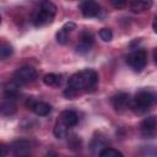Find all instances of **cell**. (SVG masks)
I'll list each match as a JSON object with an SVG mask.
<instances>
[{
	"instance_id": "16",
	"label": "cell",
	"mask_w": 157,
	"mask_h": 157,
	"mask_svg": "<svg viewBox=\"0 0 157 157\" xmlns=\"http://www.w3.org/2000/svg\"><path fill=\"white\" fill-rule=\"evenodd\" d=\"M108 147L107 146V140L103 136H96L93 137V140L91 141V150L94 153H99L103 148Z\"/></svg>"
},
{
	"instance_id": "21",
	"label": "cell",
	"mask_w": 157,
	"mask_h": 157,
	"mask_svg": "<svg viewBox=\"0 0 157 157\" xmlns=\"http://www.w3.org/2000/svg\"><path fill=\"white\" fill-rule=\"evenodd\" d=\"M99 37H101V39L104 40V42H110L112 38H113V32H112V29H109V28H102V29L99 31Z\"/></svg>"
},
{
	"instance_id": "4",
	"label": "cell",
	"mask_w": 157,
	"mask_h": 157,
	"mask_svg": "<svg viewBox=\"0 0 157 157\" xmlns=\"http://www.w3.org/2000/svg\"><path fill=\"white\" fill-rule=\"evenodd\" d=\"M126 63L128 65L135 71V72H141L147 63V53L145 49H137L129 54L126 56Z\"/></svg>"
},
{
	"instance_id": "6",
	"label": "cell",
	"mask_w": 157,
	"mask_h": 157,
	"mask_svg": "<svg viewBox=\"0 0 157 157\" xmlns=\"http://www.w3.org/2000/svg\"><path fill=\"white\" fill-rule=\"evenodd\" d=\"M80 10L81 13L87 18L97 17L101 13V6L96 0H83L80 5Z\"/></svg>"
},
{
	"instance_id": "23",
	"label": "cell",
	"mask_w": 157,
	"mask_h": 157,
	"mask_svg": "<svg viewBox=\"0 0 157 157\" xmlns=\"http://www.w3.org/2000/svg\"><path fill=\"white\" fill-rule=\"evenodd\" d=\"M67 36H69V33H66L64 29L60 28V29L56 32V42L60 43V44L66 43V40H67Z\"/></svg>"
},
{
	"instance_id": "5",
	"label": "cell",
	"mask_w": 157,
	"mask_h": 157,
	"mask_svg": "<svg viewBox=\"0 0 157 157\" xmlns=\"http://www.w3.org/2000/svg\"><path fill=\"white\" fill-rule=\"evenodd\" d=\"M37 78V71L32 66H22L17 69L12 75V81L18 86L33 82Z\"/></svg>"
},
{
	"instance_id": "13",
	"label": "cell",
	"mask_w": 157,
	"mask_h": 157,
	"mask_svg": "<svg viewBox=\"0 0 157 157\" xmlns=\"http://www.w3.org/2000/svg\"><path fill=\"white\" fill-rule=\"evenodd\" d=\"M0 112L2 115H6V117L13 115L16 113V104H15L13 99H9V98L4 99L0 105Z\"/></svg>"
},
{
	"instance_id": "7",
	"label": "cell",
	"mask_w": 157,
	"mask_h": 157,
	"mask_svg": "<svg viewBox=\"0 0 157 157\" xmlns=\"http://www.w3.org/2000/svg\"><path fill=\"white\" fill-rule=\"evenodd\" d=\"M157 131V118L147 117L140 124V132L144 137H152Z\"/></svg>"
},
{
	"instance_id": "15",
	"label": "cell",
	"mask_w": 157,
	"mask_h": 157,
	"mask_svg": "<svg viewBox=\"0 0 157 157\" xmlns=\"http://www.w3.org/2000/svg\"><path fill=\"white\" fill-rule=\"evenodd\" d=\"M43 82L47 86H52V87H58L61 85L63 82V76L58 75V74H48L43 77Z\"/></svg>"
},
{
	"instance_id": "28",
	"label": "cell",
	"mask_w": 157,
	"mask_h": 157,
	"mask_svg": "<svg viewBox=\"0 0 157 157\" xmlns=\"http://www.w3.org/2000/svg\"><path fill=\"white\" fill-rule=\"evenodd\" d=\"M153 59H155V63L157 64V49L153 52Z\"/></svg>"
},
{
	"instance_id": "24",
	"label": "cell",
	"mask_w": 157,
	"mask_h": 157,
	"mask_svg": "<svg viewBox=\"0 0 157 157\" xmlns=\"http://www.w3.org/2000/svg\"><path fill=\"white\" fill-rule=\"evenodd\" d=\"M61 29H64L66 33H71L74 29H76V25H75L74 22H66V23L61 27Z\"/></svg>"
},
{
	"instance_id": "14",
	"label": "cell",
	"mask_w": 157,
	"mask_h": 157,
	"mask_svg": "<svg viewBox=\"0 0 157 157\" xmlns=\"http://www.w3.org/2000/svg\"><path fill=\"white\" fill-rule=\"evenodd\" d=\"M152 5H153L152 0H135L131 4V10L134 12H142V11L151 9Z\"/></svg>"
},
{
	"instance_id": "26",
	"label": "cell",
	"mask_w": 157,
	"mask_h": 157,
	"mask_svg": "<svg viewBox=\"0 0 157 157\" xmlns=\"http://www.w3.org/2000/svg\"><path fill=\"white\" fill-rule=\"evenodd\" d=\"M152 28H153V31L157 33V15H156V17H155V20H153V23H152Z\"/></svg>"
},
{
	"instance_id": "25",
	"label": "cell",
	"mask_w": 157,
	"mask_h": 157,
	"mask_svg": "<svg viewBox=\"0 0 157 157\" xmlns=\"http://www.w3.org/2000/svg\"><path fill=\"white\" fill-rule=\"evenodd\" d=\"M110 1H112L113 6H115V7H121V6L125 4L126 0H110Z\"/></svg>"
},
{
	"instance_id": "20",
	"label": "cell",
	"mask_w": 157,
	"mask_h": 157,
	"mask_svg": "<svg viewBox=\"0 0 157 157\" xmlns=\"http://www.w3.org/2000/svg\"><path fill=\"white\" fill-rule=\"evenodd\" d=\"M98 155L102 156V157H117V156H123V153H121L120 151H118V150H115V148H112V147H105V148H103Z\"/></svg>"
},
{
	"instance_id": "12",
	"label": "cell",
	"mask_w": 157,
	"mask_h": 157,
	"mask_svg": "<svg viewBox=\"0 0 157 157\" xmlns=\"http://www.w3.org/2000/svg\"><path fill=\"white\" fill-rule=\"evenodd\" d=\"M59 120L63 121V123H64L65 125H67L69 128H71V126H75V125L78 123V115H77L76 112L67 109V110L61 112Z\"/></svg>"
},
{
	"instance_id": "18",
	"label": "cell",
	"mask_w": 157,
	"mask_h": 157,
	"mask_svg": "<svg viewBox=\"0 0 157 157\" xmlns=\"http://www.w3.org/2000/svg\"><path fill=\"white\" fill-rule=\"evenodd\" d=\"M17 88H18V85L15 83L13 81L11 83H7L4 87V97L9 98V99H15L18 96V90Z\"/></svg>"
},
{
	"instance_id": "8",
	"label": "cell",
	"mask_w": 157,
	"mask_h": 157,
	"mask_svg": "<svg viewBox=\"0 0 157 157\" xmlns=\"http://www.w3.org/2000/svg\"><path fill=\"white\" fill-rule=\"evenodd\" d=\"M26 107L31 108L37 115L39 117H44V115H48L52 110V107L50 104L45 103V102H39V101H34L33 98H28L26 101Z\"/></svg>"
},
{
	"instance_id": "2",
	"label": "cell",
	"mask_w": 157,
	"mask_h": 157,
	"mask_svg": "<svg viewBox=\"0 0 157 157\" xmlns=\"http://www.w3.org/2000/svg\"><path fill=\"white\" fill-rule=\"evenodd\" d=\"M55 13H56V6L50 0H43L39 4V7L34 10L32 15V22L36 27L47 26L53 22Z\"/></svg>"
},
{
	"instance_id": "1",
	"label": "cell",
	"mask_w": 157,
	"mask_h": 157,
	"mask_svg": "<svg viewBox=\"0 0 157 157\" xmlns=\"http://www.w3.org/2000/svg\"><path fill=\"white\" fill-rule=\"evenodd\" d=\"M98 82V75L94 70L86 69L82 71H78L70 76L67 81V87L75 90L78 94H81L85 91L92 90Z\"/></svg>"
},
{
	"instance_id": "22",
	"label": "cell",
	"mask_w": 157,
	"mask_h": 157,
	"mask_svg": "<svg viewBox=\"0 0 157 157\" xmlns=\"http://www.w3.org/2000/svg\"><path fill=\"white\" fill-rule=\"evenodd\" d=\"M67 145H69V147H70L71 150H78L80 146H81V141H80V139H78L77 136L74 135L72 137H70Z\"/></svg>"
},
{
	"instance_id": "27",
	"label": "cell",
	"mask_w": 157,
	"mask_h": 157,
	"mask_svg": "<svg viewBox=\"0 0 157 157\" xmlns=\"http://www.w3.org/2000/svg\"><path fill=\"white\" fill-rule=\"evenodd\" d=\"M0 148H1V156H6V153H7V150H6V146H4V145H2V146H1Z\"/></svg>"
},
{
	"instance_id": "17",
	"label": "cell",
	"mask_w": 157,
	"mask_h": 157,
	"mask_svg": "<svg viewBox=\"0 0 157 157\" xmlns=\"http://www.w3.org/2000/svg\"><path fill=\"white\" fill-rule=\"evenodd\" d=\"M53 132H54V136L56 139H65L67 136V132H69V126L65 125L63 121L58 120L56 124H55V126H54Z\"/></svg>"
},
{
	"instance_id": "3",
	"label": "cell",
	"mask_w": 157,
	"mask_h": 157,
	"mask_svg": "<svg viewBox=\"0 0 157 157\" xmlns=\"http://www.w3.org/2000/svg\"><path fill=\"white\" fill-rule=\"evenodd\" d=\"M155 102H157L156 93L146 91V90H141L135 94V98L131 101L130 108L134 112L141 114V113H145Z\"/></svg>"
},
{
	"instance_id": "11",
	"label": "cell",
	"mask_w": 157,
	"mask_h": 157,
	"mask_svg": "<svg viewBox=\"0 0 157 157\" xmlns=\"http://www.w3.org/2000/svg\"><path fill=\"white\" fill-rule=\"evenodd\" d=\"M112 104L117 112H123L124 109H126L131 104L130 96L128 93H124V92L118 93L114 97H112Z\"/></svg>"
},
{
	"instance_id": "9",
	"label": "cell",
	"mask_w": 157,
	"mask_h": 157,
	"mask_svg": "<svg viewBox=\"0 0 157 157\" xmlns=\"http://www.w3.org/2000/svg\"><path fill=\"white\" fill-rule=\"evenodd\" d=\"M33 148V142L29 140H17L11 145L12 153L15 156H26Z\"/></svg>"
},
{
	"instance_id": "19",
	"label": "cell",
	"mask_w": 157,
	"mask_h": 157,
	"mask_svg": "<svg viewBox=\"0 0 157 157\" xmlns=\"http://www.w3.org/2000/svg\"><path fill=\"white\" fill-rule=\"evenodd\" d=\"M12 53H13V49H12V47H11L9 43L2 42V43L0 44V58H1L2 60H5V59H7L9 56H11Z\"/></svg>"
},
{
	"instance_id": "10",
	"label": "cell",
	"mask_w": 157,
	"mask_h": 157,
	"mask_svg": "<svg viewBox=\"0 0 157 157\" xmlns=\"http://www.w3.org/2000/svg\"><path fill=\"white\" fill-rule=\"evenodd\" d=\"M93 42H94L93 34H92L91 32H88V31H83V32L80 34V42H78V44L76 45L77 53H81V54L87 53V52L91 49Z\"/></svg>"
}]
</instances>
